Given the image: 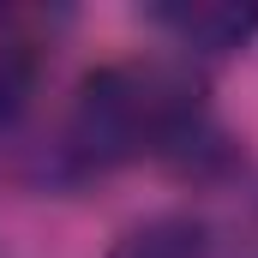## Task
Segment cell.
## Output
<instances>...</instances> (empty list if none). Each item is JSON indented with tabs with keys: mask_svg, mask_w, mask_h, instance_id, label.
<instances>
[{
	"mask_svg": "<svg viewBox=\"0 0 258 258\" xmlns=\"http://www.w3.org/2000/svg\"><path fill=\"white\" fill-rule=\"evenodd\" d=\"M216 258H258V192L234 210L228 228H216Z\"/></svg>",
	"mask_w": 258,
	"mask_h": 258,
	"instance_id": "obj_5",
	"label": "cell"
},
{
	"mask_svg": "<svg viewBox=\"0 0 258 258\" xmlns=\"http://www.w3.org/2000/svg\"><path fill=\"white\" fill-rule=\"evenodd\" d=\"M210 114L204 78L186 60H114L78 78L66 114L30 156V180L78 192L126 162H162L168 144Z\"/></svg>",
	"mask_w": 258,
	"mask_h": 258,
	"instance_id": "obj_1",
	"label": "cell"
},
{
	"mask_svg": "<svg viewBox=\"0 0 258 258\" xmlns=\"http://www.w3.org/2000/svg\"><path fill=\"white\" fill-rule=\"evenodd\" d=\"M150 30L168 36V48L186 66L198 60H228V54H246L258 42V6H150L144 12Z\"/></svg>",
	"mask_w": 258,
	"mask_h": 258,
	"instance_id": "obj_2",
	"label": "cell"
},
{
	"mask_svg": "<svg viewBox=\"0 0 258 258\" xmlns=\"http://www.w3.org/2000/svg\"><path fill=\"white\" fill-rule=\"evenodd\" d=\"M102 258H216V222L198 210H156L120 228Z\"/></svg>",
	"mask_w": 258,
	"mask_h": 258,
	"instance_id": "obj_4",
	"label": "cell"
},
{
	"mask_svg": "<svg viewBox=\"0 0 258 258\" xmlns=\"http://www.w3.org/2000/svg\"><path fill=\"white\" fill-rule=\"evenodd\" d=\"M54 24H66V18H48V12H0V132H12L30 114L42 66H48Z\"/></svg>",
	"mask_w": 258,
	"mask_h": 258,
	"instance_id": "obj_3",
	"label": "cell"
}]
</instances>
